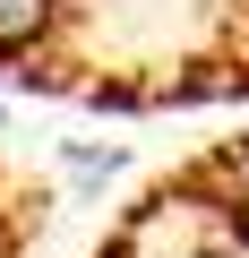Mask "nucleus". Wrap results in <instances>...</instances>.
<instances>
[{"instance_id": "nucleus-1", "label": "nucleus", "mask_w": 249, "mask_h": 258, "mask_svg": "<svg viewBox=\"0 0 249 258\" xmlns=\"http://www.w3.org/2000/svg\"><path fill=\"white\" fill-rule=\"evenodd\" d=\"M95 0H0V78L26 86H69L77 95V26Z\"/></svg>"}]
</instances>
